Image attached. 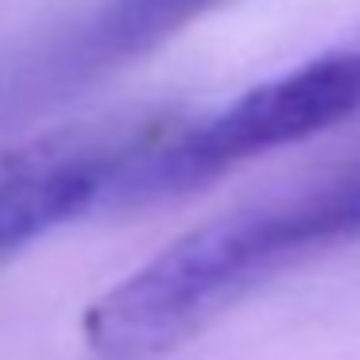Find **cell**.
Returning <instances> with one entry per match:
<instances>
[{"mask_svg": "<svg viewBox=\"0 0 360 360\" xmlns=\"http://www.w3.org/2000/svg\"><path fill=\"white\" fill-rule=\"evenodd\" d=\"M360 236V155L233 205L109 287L82 318L112 360L167 352L295 264Z\"/></svg>", "mask_w": 360, "mask_h": 360, "instance_id": "6da1fadb", "label": "cell"}, {"mask_svg": "<svg viewBox=\"0 0 360 360\" xmlns=\"http://www.w3.org/2000/svg\"><path fill=\"white\" fill-rule=\"evenodd\" d=\"M360 112V47L326 51L244 89L229 105L194 120L167 117L140 163L120 186L117 205L167 202L202 190L240 163L310 140Z\"/></svg>", "mask_w": 360, "mask_h": 360, "instance_id": "7a4b0ae2", "label": "cell"}, {"mask_svg": "<svg viewBox=\"0 0 360 360\" xmlns=\"http://www.w3.org/2000/svg\"><path fill=\"white\" fill-rule=\"evenodd\" d=\"M163 124L167 117H124L0 148V259L51 229L117 205L124 179Z\"/></svg>", "mask_w": 360, "mask_h": 360, "instance_id": "3957f363", "label": "cell"}, {"mask_svg": "<svg viewBox=\"0 0 360 360\" xmlns=\"http://www.w3.org/2000/svg\"><path fill=\"white\" fill-rule=\"evenodd\" d=\"M225 4L233 0H94L58 32L0 58V117L105 78Z\"/></svg>", "mask_w": 360, "mask_h": 360, "instance_id": "277c9868", "label": "cell"}]
</instances>
